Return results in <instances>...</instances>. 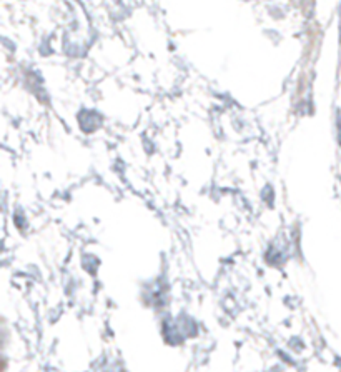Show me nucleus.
<instances>
[{"label":"nucleus","instance_id":"nucleus-1","mask_svg":"<svg viewBox=\"0 0 341 372\" xmlns=\"http://www.w3.org/2000/svg\"><path fill=\"white\" fill-rule=\"evenodd\" d=\"M338 132H340V142H341V117H340V121H338Z\"/></svg>","mask_w":341,"mask_h":372}]
</instances>
